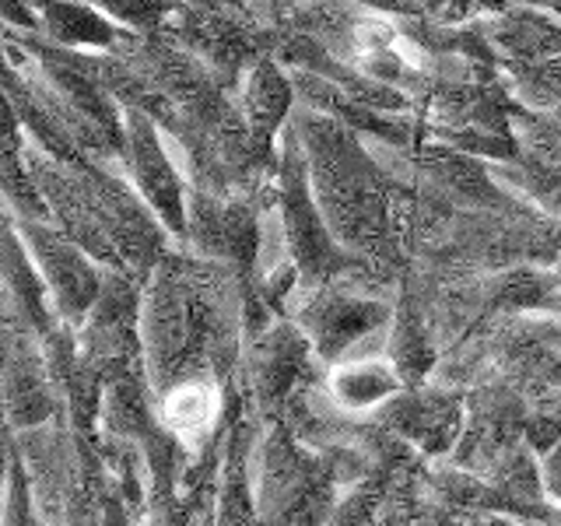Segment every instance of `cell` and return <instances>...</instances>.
Returning <instances> with one entry per match:
<instances>
[{
	"label": "cell",
	"mask_w": 561,
	"mask_h": 526,
	"mask_svg": "<svg viewBox=\"0 0 561 526\" xmlns=\"http://www.w3.org/2000/svg\"><path fill=\"white\" fill-rule=\"evenodd\" d=\"M495 43L502 49H508L513 57L523 60H554L561 57V22L554 18H543L537 11H516V14H505L502 22L491 28Z\"/></svg>",
	"instance_id": "14"
},
{
	"label": "cell",
	"mask_w": 561,
	"mask_h": 526,
	"mask_svg": "<svg viewBox=\"0 0 561 526\" xmlns=\"http://www.w3.org/2000/svg\"><path fill=\"white\" fill-rule=\"evenodd\" d=\"M0 526H46L39 508H35L28 473H25V464H22V456H18V449H14L11 473H8L4 505H0Z\"/></svg>",
	"instance_id": "19"
},
{
	"label": "cell",
	"mask_w": 561,
	"mask_h": 526,
	"mask_svg": "<svg viewBox=\"0 0 561 526\" xmlns=\"http://www.w3.org/2000/svg\"><path fill=\"white\" fill-rule=\"evenodd\" d=\"M414 460H421V456H414ZM414 460H403V464H379L376 470H368L365 478L344 484L327 526H368V523L376 519V513H379V505L386 502V495H390L393 481H397L400 473L408 470Z\"/></svg>",
	"instance_id": "13"
},
{
	"label": "cell",
	"mask_w": 561,
	"mask_h": 526,
	"mask_svg": "<svg viewBox=\"0 0 561 526\" xmlns=\"http://www.w3.org/2000/svg\"><path fill=\"white\" fill-rule=\"evenodd\" d=\"M11 460H14V432L8 425H0V505H4V488H8Z\"/></svg>",
	"instance_id": "22"
},
{
	"label": "cell",
	"mask_w": 561,
	"mask_h": 526,
	"mask_svg": "<svg viewBox=\"0 0 561 526\" xmlns=\"http://www.w3.org/2000/svg\"><path fill=\"white\" fill-rule=\"evenodd\" d=\"M548 271H551V281H554V288L561 291V256H558V260L551 263V267H548Z\"/></svg>",
	"instance_id": "27"
},
{
	"label": "cell",
	"mask_w": 561,
	"mask_h": 526,
	"mask_svg": "<svg viewBox=\"0 0 561 526\" xmlns=\"http://www.w3.org/2000/svg\"><path fill=\"white\" fill-rule=\"evenodd\" d=\"M428 499H432V495H428ZM417 526H467V519H463V516H456L453 508H446V505L428 502L425 516H421Z\"/></svg>",
	"instance_id": "23"
},
{
	"label": "cell",
	"mask_w": 561,
	"mask_h": 526,
	"mask_svg": "<svg viewBox=\"0 0 561 526\" xmlns=\"http://www.w3.org/2000/svg\"><path fill=\"white\" fill-rule=\"evenodd\" d=\"M323 386L330 400L351 418H373L379 408H386L400 390L403 379L386 355H362L347 358L327 368Z\"/></svg>",
	"instance_id": "11"
},
{
	"label": "cell",
	"mask_w": 561,
	"mask_h": 526,
	"mask_svg": "<svg viewBox=\"0 0 561 526\" xmlns=\"http://www.w3.org/2000/svg\"><path fill=\"white\" fill-rule=\"evenodd\" d=\"M127 145H123V162L130 169V183L140 201L151 207V215L165 225V232L183 242L186 236V183L175 169L162 134L145 110L127 113Z\"/></svg>",
	"instance_id": "9"
},
{
	"label": "cell",
	"mask_w": 561,
	"mask_h": 526,
	"mask_svg": "<svg viewBox=\"0 0 561 526\" xmlns=\"http://www.w3.org/2000/svg\"><path fill=\"white\" fill-rule=\"evenodd\" d=\"M81 358L110 382L145 373L140 347V281L123 271H105L102 291L78 327Z\"/></svg>",
	"instance_id": "5"
},
{
	"label": "cell",
	"mask_w": 561,
	"mask_h": 526,
	"mask_svg": "<svg viewBox=\"0 0 561 526\" xmlns=\"http://www.w3.org/2000/svg\"><path fill=\"white\" fill-rule=\"evenodd\" d=\"M102 11H110L119 22L130 25H145L154 28L158 22H165V14L175 8L172 0H95Z\"/></svg>",
	"instance_id": "20"
},
{
	"label": "cell",
	"mask_w": 561,
	"mask_h": 526,
	"mask_svg": "<svg viewBox=\"0 0 561 526\" xmlns=\"http://www.w3.org/2000/svg\"><path fill=\"white\" fill-rule=\"evenodd\" d=\"M484 481H491L499 491H505L508 499H516L523 505L537 508V513L543 516H561L558 508L548 505V499H543V484H540V456L519 443L513 449H505L495 464L488 467Z\"/></svg>",
	"instance_id": "15"
},
{
	"label": "cell",
	"mask_w": 561,
	"mask_h": 526,
	"mask_svg": "<svg viewBox=\"0 0 561 526\" xmlns=\"http://www.w3.org/2000/svg\"><path fill=\"white\" fill-rule=\"evenodd\" d=\"M341 488L333 470L285 421L260 425L253 443V499L260 526H291L316 499Z\"/></svg>",
	"instance_id": "3"
},
{
	"label": "cell",
	"mask_w": 561,
	"mask_h": 526,
	"mask_svg": "<svg viewBox=\"0 0 561 526\" xmlns=\"http://www.w3.org/2000/svg\"><path fill=\"white\" fill-rule=\"evenodd\" d=\"M463 414H467V390L428 379L421 386L400 390L386 408L373 414V421L390 435H397L400 443H408L421 460L443 464L453 453L456 438H460Z\"/></svg>",
	"instance_id": "7"
},
{
	"label": "cell",
	"mask_w": 561,
	"mask_h": 526,
	"mask_svg": "<svg viewBox=\"0 0 561 526\" xmlns=\"http://www.w3.org/2000/svg\"><path fill=\"white\" fill-rule=\"evenodd\" d=\"M49 35L67 46H110L116 32L110 28L102 14L88 11L84 4H70V0H57L46 8Z\"/></svg>",
	"instance_id": "17"
},
{
	"label": "cell",
	"mask_w": 561,
	"mask_h": 526,
	"mask_svg": "<svg viewBox=\"0 0 561 526\" xmlns=\"http://www.w3.org/2000/svg\"><path fill=\"white\" fill-rule=\"evenodd\" d=\"M526 403L530 400L502 379H481L478 386H470L460 438H456L453 453L443 464H453L484 478L488 467L495 464L505 449L523 443Z\"/></svg>",
	"instance_id": "8"
},
{
	"label": "cell",
	"mask_w": 561,
	"mask_h": 526,
	"mask_svg": "<svg viewBox=\"0 0 561 526\" xmlns=\"http://www.w3.org/2000/svg\"><path fill=\"white\" fill-rule=\"evenodd\" d=\"M323 376L327 368L316 358L306 333L291 323V316H277L267 330L242 341L239 397L245 414L256 418L260 425L285 418L291 397Z\"/></svg>",
	"instance_id": "4"
},
{
	"label": "cell",
	"mask_w": 561,
	"mask_h": 526,
	"mask_svg": "<svg viewBox=\"0 0 561 526\" xmlns=\"http://www.w3.org/2000/svg\"><path fill=\"white\" fill-rule=\"evenodd\" d=\"M358 4L382 8V11H397V14H414V11H421L417 0H358Z\"/></svg>",
	"instance_id": "24"
},
{
	"label": "cell",
	"mask_w": 561,
	"mask_h": 526,
	"mask_svg": "<svg viewBox=\"0 0 561 526\" xmlns=\"http://www.w3.org/2000/svg\"><path fill=\"white\" fill-rule=\"evenodd\" d=\"M523 443L537 456L561 446V393H540L526 403V432Z\"/></svg>",
	"instance_id": "18"
},
{
	"label": "cell",
	"mask_w": 561,
	"mask_h": 526,
	"mask_svg": "<svg viewBox=\"0 0 561 526\" xmlns=\"http://www.w3.org/2000/svg\"><path fill=\"white\" fill-rule=\"evenodd\" d=\"M277 218L285 228L288 253L295 260L298 274H302V288L327 285V281L341 277L347 271H362L365 263L344 253L337 239L330 236V228L320 215V204L312 197L309 183V162L302 151L295 127L280 134V151H277ZM368 271V267H365Z\"/></svg>",
	"instance_id": "2"
},
{
	"label": "cell",
	"mask_w": 561,
	"mask_h": 526,
	"mask_svg": "<svg viewBox=\"0 0 561 526\" xmlns=\"http://www.w3.org/2000/svg\"><path fill=\"white\" fill-rule=\"evenodd\" d=\"M190 526H215V495L204 499V502L197 505V513H193Z\"/></svg>",
	"instance_id": "25"
},
{
	"label": "cell",
	"mask_w": 561,
	"mask_h": 526,
	"mask_svg": "<svg viewBox=\"0 0 561 526\" xmlns=\"http://www.w3.org/2000/svg\"><path fill=\"white\" fill-rule=\"evenodd\" d=\"M428 502V460H414L393 481L390 495H386L376 519L368 526H417Z\"/></svg>",
	"instance_id": "16"
},
{
	"label": "cell",
	"mask_w": 561,
	"mask_h": 526,
	"mask_svg": "<svg viewBox=\"0 0 561 526\" xmlns=\"http://www.w3.org/2000/svg\"><path fill=\"white\" fill-rule=\"evenodd\" d=\"M519 526H561V523H519Z\"/></svg>",
	"instance_id": "28"
},
{
	"label": "cell",
	"mask_w": 561,
	"mask_h": 526,
	"mask_svg": "<svg viewBox=\"0 0 561 526\" xmlns=\"http://www.w3.org/2000/svg\"><path fill=\"white\" fill-rule=\"evenodd\" d=\"M14 221L25 239V250L35 263V271L43 277L57 320L81 327L88 309L95 306V298L102 291L105 267H99V260L92 253H84L75 239L64 236L46 218H14Z\"/></svg>",
	"instance_id": "6"
},
{
	"label": "cell",
	"mask_w": 561,
	"mask_h": 526,
	"mask_svg": "<svg viewBox=\"0 0 561 526\" xmlns=\"http://www.w3.org/2000/svg\"><path fill=\"white\" fill-rule=\"evenodd\" d=\"M540 484H543V499H548V505L561 513V446L540 456Z\"/></svg>",
	"instance_id": "21"
},
{
	"label": "cell",
	"mask_w": 561,
	"mask_h": 526,
	"mask_svg": "<svg viewBox=\"0 0 561 526\" xmlns=\"http://www.w3.org/2000/svg\"><path fill=\"white\" fill-rule=\"evenodd\" d=\"M467 526H519V523L508 516H473L467 519Z\"/></svg>",
	"instance_id": "26"
},
{
	"label": "cell",
	"mask_w": 561,
	"mask_h": 526,
	"mask_svg": "<svg viewBox=\"0 0 561 526\" xmlns=\"http://www.w3.org/2000/svg\"><path fill=\"white\" fill-rule=\"evenodd\" d=\"M0 425H8V421H4V411H0Z\"/></svg>",
	"instance_id": "29"
},
{
	"label": "cell",
	"mask_w": 561,
	"mask_h": 526,
	"mask_svg": "<svg viewBox=\"0 0 561 526\" xmlns=\"http://www.w3.org/2000/svg\"><path fill=\"white\" fill-rule=\"evenodd\" d=\"M393 309L397 288L362 267L327 285L298 288L285 316H291V323L306 333L320 365L330 368L347 358L386 355Z\"/></svg>",
	"instance_id": "1"
},
{
	"label": "cell",
	"mask_w": 561,
	"mask_h": 526,
	"mask_svg": "<svg viewBox=\"0 0 561 526\" xmlns=\"http://www.w3.org/2000/svg\"><path fill=\"white\" fill-rule=\"evenodd\" d=\"M291 113V81L271 60H260L242 99V123L256 148L274 155V137L285 134V119Z\"/></svg>",
	"instance_id": "12"
},
{
	"label": "cell",
	"mask_w": 561,
	"mask_h": 526,
	"mask_svg": "<svg viewBox=\"0 0 561 526\" xmlns=\"http://www.w3.org/2000/svg\"><path fill=\"white\" fill-rule=\"evenodd\" d=\"M386 358H390L400 373L403 390L428 382L438 365V344H435L425 302H421L408 281H400V288H397V309L390 323V341H386Z\"/></svg>",
	"instance_id": "10"
}]
</instances>
